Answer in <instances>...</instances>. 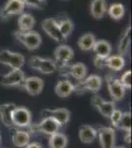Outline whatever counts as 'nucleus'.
<instances>
[{"mask_svg": "<svg viewBox=\"0 0 132 148\" xmlns=\"http://www.w3.org/2000/svg\"><path fill=\"white\" fill-rule=\"evenodd\" d=\"M1 144H2V138H1V134H0V147H1Z\"/></svg>", "mask_w": 132, "mask_h": 148, "instance_id": "a19ab883", "label": "nucleus"}, {"mask_svg": "<svg viewBox=\"0 0 132 148\" xmlns=\"http://www.w3.org/2000/svg\"><path fill=\"white\" fill-rule=\"evenodd\" d=\"M121 116H122V112L119 111V110L116 109L114 112H112V114H110V116L109 119L110 120L111 125L114 126V127H116V128L118 127V125H119L120 120H121Z\"/></svg>", "mask_w": 132, "mask_h": 148, "instance_id": "7c9ffc66", "label": "nucleus"}, {"mask_svg": "<svg viewBox=\"0 0 132 148\" xmlns=\"http://www.w3.org/2000/svg\"><path fill=\"white\" fill-rule=\"evenodd\" d=\"M107 10V0H92L90 4V11L95 19H102Z\"/></svg>", "mask_w": 132, "mask_h": 148, "instance_id": "dca6fc26", "label": "nucleus"}, {"mask_svg": "<svg viewBox=\"0 0 132 148\" xmlns=\"http://www.w3.org/2000/svg\"><path fill=\"white\" fill-rule=\"evenodd\" d=\"M36 25V19L29 13H22L18 19V27L20 32H29L33 31Z\"/></svg>", "mask_w": 132, "mask_h": 148, "instance_id": "a211bd4d", "label": "nucleus"}, {"mask_svg": "<svg viewBox=\"0 0 132 148\" xmlns=\"http://www.w3.org/2000/svg\"><path fill=\"white\" fill-rule=\"evenodd\" d=\"M62 70L65 71V73H61L62 75H65V76L69 75L76 81L84 80L88 73L87 66L82 62L74 63V64H72L68 69H62Z\"/></svg>", "mask_w": 132, "mask_h": 148, "instance_id": "ddd939ff", "label": "nucleus"}, {"mask_svg": "<svg viewBox=\"0 0 132 148\" xmlns=\"http://www.w3.org/2000/svg\"><path fill=\"white\" fill-rule=\"evenodd\" d=\"M67 144H68V138L63 133L56 132L49 136V148H66Z\"/></svg>", "mask_w": 132, "mask_h": 148, "instance_id": "b1692460", "label": "nucleus"}, {"mask_svg": "<svg viewBox=\"0 0 132 148\" xmlns=\"http://www.w3.org/2000/svg\"><path fill=\"white\" fill-rule=\"evenodd\" d=\"M42 57H40V56H33L30 59H29V61H28L29 66H30V67L32 68V69H34V70H38V68H39V65H40V60H42Z\"/></svg>", "mask_w": 132, "mask_h": 148, "instance_id": "f704fd0d", "label": "nucleus"}, {"mask_svg": "<svg viewBox=\"0 0 132 148\" xmlns=\"http://www.w3.org/2000/svg\"><path fill=\"white\" fill-rule=\"evenodd\" d=\"M16 105L12 104V103H8V104H2L0 105V119L1 121L4 123V125L10 127L12 126L11 121V114L13 110L15 109Z\"/></svg>", "mask_w": 132, "mask_h": 148, "instance_id": "5701e85b", "label": "nucleus"}, {"mask_svg": "<svg viewBox=\"0 0 132 148\" xmlns=\"http://www.w3.org/2000/svg\"><path fill=\"white\" fill-rule=\"evenodd\" d=\"M97 110L100 112L102 116L109 119L110 114H112V112L116 110V104H114V101H105Z\"/></svg>", "mask_w": 132, "mask_h": 148, "instance_id": "c85d7f7f", "label": "nucleus"}, {"mask_svg": "<svg viewBox=\"0 0 132 148\" xmlns=\"http://www.w3.org/2000/svg\"><path fill=\"white\" fill-rule=\"evenodd\" d=\"M124 141L127 144H130L131 143V131H125V134H124Z\"/></svg>", "mask_w": 132, "mask_h": 148, "instance_id": "4c0bfd02", "label": "nucleus"}, {"mask_svg": "<svg viewBox=\"0 0 132 148\" xmlns=\"http://www.w3.org/2000/svg\"><path fill=\"white\" fill-rule=\"evenodd\" d=\"M26 79L22 69H12L5 75L0 76V84L6 87H20Z\"/></svg>", "mask_w": 132, "mask_h": 148, "instance_id": "0eeeda50", "label": "nucleus"}, {"mask_svg": "<svg viewBox=\"0 0 132 148\" xmlns=\"http://www.w3.org/2000/svg\"><path fill=\"white\" fill-rule=\"evenodd\" d=\"M105 58H101V57L96 56L95 59H94V64H95V66L97 68H104L105 67Z\"/></svg>", "mask_w": 132, "mask_h": 148, "instance_id": "e433bc0d", "label": "nucleus"}, {"mask_svg": "<svg viewBox=\"0 0 132 148\" xmlns=\"http://www.w3.org/2000/svg\"><path fill=\"white\" fill-rule=\"evenodd\" d=\"M42 30L47 33V35L49 36V38H51L52 40H54L55 42H63L65 40L63 37H62L60 31H59L58 28V23H57V20L54 18H47L42 21Z\"/></svg>", "mask_w": 132, "mask_h": 148, "instance_id": "9d476101", "label": "nucleus"}, {"mask_svg": "<svg viewBox=\"0 0 132 148\" xmlns=\"http://www.w3.org/2000/svg\"><path fill=\"white\" fill-rule=\"evenodd\" d=\"M107 14L111 19L116 21H119L123 18L125 14V8L121 3H114L107 8Z\"/></svg>", "mask_w": 132, "mask_h": 148, "instance_id": "393cba45", "label": "nucleus"}, {"mask_svg": "<svg viewBox=\"0 0 132 148\" xmlns=\"http://www.w3.org/2000/svg\"><path fill=\"white\" fill-rule=\"evenodd\" d=\"M131 76H132V72L130 70H127L122 74L120 79H119L122 86L125 89H131Z\"/></svg>", "mask_w": 132, "mask_h": 148, "instance_id": "2f4dec72", "label": "nucleus"}, {"mask_svg": "<svg viewBox=\"0 0 132 148\" xmlns=\"http://www.w3.org/2000/svg\"><path fill=\"white\" fill-rule=\"evenodd\" d=\"M11 53L12 51L9 49H1L0 51V63L4 64V65H8Z\"/></svg>", "mask_w": 132, "mask_h": 148, "instance_id": "72a5a7b5", "label": "nucleus"}, {"mask_svg": "<svg viewBox=\"0 0 132 148\" xmlns=\"http://www.w3.org/2000/svg\"><path fill=\"white\" fill-rule=\"evenodd\" d=\"M25 7L22 0H8L5 5L0 8V19L7 20L12 16L22 14Z\"/></svg>", "mask_w": 132, "mask_h": 148, "instance_id": "423d86ee", "label": "nucleus"}, {"mask_svg": "<svg viewBox=\"0 0 132 148\" xmlns=\"http://www.w3.org/2000/svg\"><path fill=\"white\" fill-rule=\"evenodd\" d=\"M96 42H97V39H96L95 35L92 33H86L79 38L78 47L83 51H90L93 49Z\"/></svg>", "mask_w": 132, "mask_h": 148, "instance_id": "aec40b11", "label": "nucleus"}, {"mask_svg": "<svg viewBox=\"0 0 132 148\" xmlns=\"http://www.w3.org/2000/svg\"><path fill=\"white\" fill-rule=\"evenodd\" d=\"M57 69L55 61L51 58H44L42 57L40 63L38 68V71H40L42 74H51Z\"/></svg>", "mask_w": 132, "mask_h": 148, "instance_id": "a878e982", "label": "nucleus"}, {"mask_svg": "<svg viewBox=\"0 0 132 148\" xmlns=\"http://www.w3.org/2000/svg\"><path fill=\"white\" fill-rule=\"evenodd\" d=\"M26 148H42V145L38 142H32V143H29V144L26 146Z\"/></svg>", "mask_w": 132, "mask_h": 148, "instance_id": "58836bf2", "label": "nucleus"}, {"mask_svg": "<svg viewBox=\"0 0 132 148\" xmlns=\"http://www.w3.org/2000/svg\"><path fill=\"white\" fill-rule=\"evenodd\" d=\"M78 135L81 142L85 143V144H89V143H92L97 138L98 131L93 126L84 125L82 126H80V128H79Z\"/></svg>", "mask_w": 132, "mask_h": 148, "instance_id": "2eb2a0df", "label": "nucleus"}, {"mask_svg": "<svg viewBox=\"0 0 132 148\" xmlns=\"http://www.w3.org/2000/svg\"><path fill=\"white\" fill-rule=\"evenodd\" d=\"M118 128L124 131H131V113L125 112L122 113L120 123L118 125Z\"/></svg>", "mask_w": 132, "mask_h": 148, "instance_id": "c756f323", "label": "nucleus"}, {"mask_svg": "<svg viewBox=\"0 0 132 148\" xmlns=\"http://www.w3.org/2000/svg\"><path fill=\"white\" fill-rule=\"evenodd\" d=\"M30 134L25 130H15L11 135L12 143L16 147H26L30 143Z\"/></svg>", "mask_w": 132, "mask_h": 148, "instance_id": "6ab92c4d", "label": "nucleus"}, {"mask_svg": "<svg viewBox=\"0 0 132 148\" xmlns=\"http://www.w3.org/2000/svg\"><path fill=\"white\" fill-rule=\"evenodd\" d=\"M57 23H58V28H59V31H60L62 37L66 40L67 38L71 35V33L73 32V29H74L73 22H72L69 18H65V19H63V20L57 21Z\"/></svg>", "mask_w": 132, "mask_h": 148, "instance_id": "bb28decb", "label": "nucleus"}, {"mask_svg": "<svg viewBox=\"0 0 132 148\" xmlns=\"http://www.w3.org/2000/svg\"><path fill=\"white\" fill-rule=\"evenodd\" d=\"M105 80L112 101H120L125 95V88L122 86L119 79H116L111 75H107L105 76Z\"/></svg>", "mask_w": 132, "mask_h": 148, "instance_id": "1a4fd4ad", "label": "nucleus"}, {"mask_svg": "<svg viewBox=\"0 0 132 148\" xmlns=\"http://www.w3.org/2000/svg\"><path fill=\"white\" fill-rule=\"evenodd\" d=\"M15 39L23 45L28 51H36L42 45V37L36 31H29V32H20L16 31L14 33Z\"/></svg>", "mask_w": 132, "mask_h": 148, "instance_id": "f257e3e1", "label": "nucleus"}, {"mask_svg": "<svg viewBox=\"0 0 132 148\" xmlns=\"http://www.w3.org/2000/svg\"><path fill=\"white\" fill-rule=\"evenodd\" d=\"M25 6L31 7V8L42 9L44 8L45 4V0H22Z\"/></svg>", "mask_w": 132, "mask_h": 148, "instance_id": "473e14b6", "label": "nucleus"}, {"mask_svg": "<svg viewBox=\"0 0 132 148\" xmlns=\"http://www.w3.org/2000/svg\"><path fill=\"white\" fill-rule=\"evenodd\" d=\"M54 92L59 98H67L74 92V83L68 79L60 80L56 83Z\"/></svg>", "mask_w": 132, "mask_h": 148, "instance_id": "4468645a", "label": "nucleus"}, {"mask_svg": "<svg viewBox=\"0 0 132 148\" xmlns=\"http://www.w3.org/2000/svg\"><path fill=\"white\" fill-rule=\"evenodd\" d=\"M53 56L55 58L54 61L56 64V67L63 69L73 59L74 51L67 45H60L54 49Z\"/></svg>", "mask_w": 132, "mask_h": 148, "instance_id": "39448f33", "label": "nucleus"}, {"mask_svg": "<svg viewBox=\"0 0 132 148\" xmlns=\"http://www.w3.org/2000/svg\"><path fill=\"white\" fill-rule=\"evenodd\" d=\"M99 142L101 148H114L116 146V130L109 126H102L99 128Z\"/></svg>", "mask_w": 132, "mask_h": 148, "instance_id": "6e6552de", "label": "nucleus"}, {"mask_svg": "<svg viewBox=\"0 0 132 148\" xmlns=\"http://www.w3.org/2000/svg\"><path fill=\"white\" fill-rule=\"evenodd\" d=\"M44 118H51L56 121L60 126L67 125V123L70 120V112L65 108H58L54 110L45 109L42 112Z\"/></svg>", "mask_w": 132, "mask_h": 148, "instance_id": "9b49d317", "label": "nucleus"}, {"mask_svg": "<svg viewBox=\"0 0 132 148\" xmlns=\"http://www.w3.org/2000/svg\"><path fill=\"white\" fill-rule=\"evenodd\" d=\"M24 64H25V57H24L23 54L12 51L8 66H10L12 69H21Z\"/></svg>", "mask_w": 132, "mask_h": 148, "instance_id": "cd10ccee", "label": "nucleus"}, {"mask_svg": "<svg viewBox=\"0 0 132 148\" xmlns=\"http://www.w3.org/2000/svg\"><path fill=\"white\" fill-rule=\"evenodd\" d=\"M105 101V100H104L102 97L99 96V95H97V94L94 95V96L92 97V99H91V103H92L93 107H95L96 109L99 108V107H100L101 105H102Z\"/></svg>", "mask_w": 132, "mask_h": 148, "instance_id": "c9c22d12", "label": "nucleus"}, {"mask_svg": "<svg viewBox=\"0 0 132 148\" xmlns=\"http://www.w3.org/2000/svg\"><path fill=\"white\" fill-rule=\"evenodd\" d=\"M131 45V27L126 28L125 32H124L123 36L121 37L120 40H119L118 47H117V51H118V54L121 56H125L127 52L129 51Z\"/></svg>", "mask_w": 132, "mask_h": 148, "instance_id": "4be33fe9", "label": "nucleus"}, {"mask_svg": "<svg viewBox=\"0 0 132 148\" xmlns=\"http://www.w3.org/2000/svg\"><path fill=\"white\" fill-rule=\"evenodd\" d=\"M31 131L33 132H40L47 134L50 136V135L54 134V133L58 132L60 125L56 121H54L51 118H44L42 121H40L37 125H31L29 126Z\"/></svg>", "mask_w": 132, "mask_h": 148, "instance_id": "20e7f679", "label": "nucleus"}, {"mask_svg": "<svg viewBox=\"0 0 132 148\" xmlns=\"http://www.w3.org/2000/svg\"><path fill=\"white\" fill-rule=\"evenodd\" d=\"M11 121L17 127H29L32 125V114L26 107L16 106L11 114Z\"/></svg>", "mask_w": 132, "mask_h": 148, "instance_id": "7ed1b4c3", "label": "nucleus"}, {"mask_svg": "<svg viewBox=\"0 0 132 148\" xmlns=\"http://www.w3.org/2000/svg\"><path fill=\"white\" fill-rule=\"evenodd\" d=\"M114 148H127L125 146H114Z\"/></svg>", "mask_w": 132, "mask_h": 148, "instance_id": "ea45409f", "label": "nucleus"}, {"mask_svg": "<svg viewBox=\"0 0 132 148\" xmlns=\"http://www.w3.org/2000/svg\"><path fill=\"white\" fill-rule=\"evenodd\" d=\"M92 51L95 52L96 56L101 58H107L110 56L112 49L109 42H107L105 40H99L96 42Z\"/></svg>", "mask_w": 132, "mask_h": 148, "instance_id": "f3484780", "label": "nucleus"}, {"mask_svg": "<svg viewBox=\"0 0 132 148\" xmlns=\"http://www.w3.org/2000/svg\"><path fill=\"white\" fill-rule=\"evenodd\" d=\"M23 87L29 95L38 96L44 90V82L42 78L37 76H31V77H26L23 83Z\"/></svg>", "mask_w": 132, "mask_h": 148, "instance_id": "f8f14e48", "label": "nucleus"}, {"mask_svg": "<svg viewBox=\"0 0 132 148\" xmlns=\"http://www.w3.org/2000/svg\"><path fill=\"white\" fill-rule=\"evenodd\" d=\"M76 84H74V91L83 92V91H91L94 93L99 92L102 88L103 80L101 76L97 74H91L86 76V78L82 81H76Z\"/></svg>", "mask_w": 132, "mask_h": 148, "instance_id": "f03ea898", "label": "nucleus"}, {"mask_svg": "<svg viewBox=\"0 0 132 148\" xmlns=\"http://www.w3.org/2000/svg\"><path fill=\"white\" fill-rule=\"evenodd\" d=\"M105 67H109L114 71H120L125 66V59L123 56L116 54V56H109L105 60Z\"/></svg>", "mask_w": 132, "mask_h": 148, "instance_id": "412c9836", "label": "nucleus"}]
</instances>
